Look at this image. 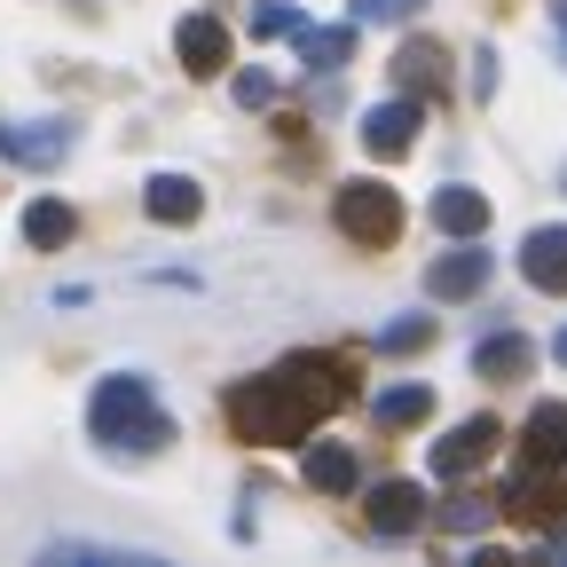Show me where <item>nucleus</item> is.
<instances>
[{
    "label": "nucleus",
    "mask_w": 567,
    "mask_h": 567,
    "mask_svg": "<svg viewBox=\"0 0 567 567\" xmlns=\"http://www.w3.org/2000/svg\"><path fill=\"white\" fill-rule=\"evenodd\" d=\"M0 158H17V166H63V158H71V126H63V118L0 126Z\"/></svg>",
    "instance_id": "nucleus-5"
},
{
    "label": "nucleus",
    "mask_w": 567,
    "mask_h": 567,
    "mask_svg": "<svg viewBox=\"0 0 567 567\" xmlns=\"http://www.w3.org/2000/svg\"><path fill=\"white\" fill-rule=\"evenodd\" d=\"M316 394L308 386H292V379H245L237 394H229V425H237V442H260V450H292V442H308L316 434Z\"/></svg>",
    "instance_id": "nucleus-1"
},
{
    "label": "nucleus",
    "mask_w": 567,
    "mask_h": 567,
    "mask_svg": "<svg viewBox=\"0 0 567 567\" xmlns=\"http://www.w3.org/2000/svg\"><path fill=\"white\" fill-rule=\"evenodd\" d=\"M371 528L379 536H417L425 528V488L417 481H379L371 488Z\"/></svg>",
    "instance_id": "nucleus-7"
},
{
    "label": "nucleus",
    "mask_w": 567,
    "mask_h": 567,
    "mask_svg": "<svg viewBox=\"0 0 567 567\" xmlns=\"http://www.w3.org/2000/svg\"><path fill=\"white\" fill-rule=\"evenodd\" d=\"M425 0H354V24H410Z\"/></svg>",
    "instance_id": "nucleus-24"
},
{
    "label": "nucleus",
    "mask_w": 567,
    "mask_h": 567,
    "mask_svg": "<svg viewBox=\"0 0 567 567\" xmlns=\"http://www.w3.org/2000/svg\"><path fill=\"white\" fill-rule=\"evenodd\" d=\"M229 95H237L245 111H268V103H276V80H268V71H237V80H229Z\"/></svg>",
    "instance_id": "nucleus-25"
},
{
    "label": "nucleus",
    "mask_w": 567,
    "mask_h": 567,
    "mask_svg": "<svg viewBox=\"0 0 567 567\" xmlns=\"http://www.w3.org/2000/svg\"><path fill=\"white\" fill-rule=\"evenodd\" d=\"M371 410H379V425H425V417H434V394H425V386H386Z\"/></svg>",
    "instance_id": "nucleus-20"
},
{
    "label": "nucleus",
    "mask_w": 567,
    "mask_h": 567,
    "mask_svg": "<svg viewBox=\"0 0 567 567\" xmlns=\"http://www.w3.org/2000/svg\"><path fill=\"white\" fill-rule=\"evenodd\" d=\"M71 237H80V213H71L63 197H32V205H24V245H32V252H55V245H71Z\"/></svg>",
    "instance_id": "nucleus-13"
},
{
    "label": "nucleus",
    "mask_w": 567,
    "mask_h": 567,
    "mask_svg": "<svg viewBox=\"0 0 567 567\" xmlns=\"http://www.w3.org/2000/svg\"><path fill=\"white\" fill-rule=\"evenodd\" d=\"M142 205H151V221H166V229H189L197 213H205V189H197L189 174H151V182H142Z\"/></svg>",
    "instance_id": "nucleus-9"
},
{
    "label": "nucleus",
    "mask_w": 567,
    "mask_h": 567,
    "mask_svg": "<svg viewBox=\"0 0 567 567\" xmlns=\"http://www.w3.org/2000/svg\"><path fill=\"white\" fill-rule=\"evenodd\" d=\"M379 347H386V354H417V347H434V316H402V323H379Z\"/></svg>",
    "instance_id": "nucleus-22"
},
{
    "label": "nucleus",
    "mask_w": 567,
    "mask_h": 567,
    "mask_svg": "<svg viewBox=\"0 0 567 567\" xmlns=\"http://www.w3.org/2000/svg\"><path fill=\"white\" fill-rule=\"evenodd\" d=\"M528 363H536V347L520 331H496L473 347V379H528Z\"/></svg>",
    "instance_id": "nucleus-14"
},
{
    "label": "nucleus",
    "mask_w": 567,
    "mask_h": 567,
    "mask_svg": "<svg viewBox=\"0 0 567 567\" xmlns=\"http://www.w3.org/2000/svg\"><path fill=\"white\" fill-rule=\"evenodd\" d=\"M434 229H450V237H481V229H488V197L465 189V182L434 189Z\"/></svg>",
    "instance_id": "nucleus-15"
},
{
    "label": "nucleus",
    "mask_w": 567,
    "mask_h": 567,
    "mask_svg": "<svg viewBox=\"0 0 567 567\" xmlns=\"http://www.w3.org/2000/svg\"><path fill=\"white\" fill-rule=\"evenodd\" d=\"M331 221H339L347 245H394L402 197H394L386 182H339V189H331Z\"/></svg>",
    "instance_id": "nucleus-3"
},
{
    "label": "nucleus",
    "mask_w": 567,
    "mask_h": 567,
    "mask_svg": "<svg viewBox=\"0 0 567 567\" xmlns=\"http://www.w3.org/2000/svg\"><path fill=\"white\" fill-rule=\"evenodd\" d=\"M551 551H559V559H567V528H551Z\"/></svg>",
    "instance_id": "nucleus-28"
},
{
    "label": "nucleus",
    "mask_w": 567,
    "mask_h": 567,
    "mask_svg": "<svg viewBox=\"0 0 567 567\" xmlns=\"http://www.w3.org/2000/svg\"><path fill=\"white\" fill-rule=\"evenodd\" d=\"M473 95H496V48L473 55Z\"/></svg>",
    "instance_id": "nucleus-26"
},
{
    "label": "nucleus",
    "mask_w": 567,
    "mask_h": 567,
    "mask_svg": "<svg viewBox=\"0 0 567 567\" xmlns=\"http://www.w3.org/2000/svg\"><path fill=\"white\" fill-rule=\"evenodd\" d=\"M488 268H496V260H488L481 245H465V252H442L434 268H425V292H434V300H473L481 284H488Z\"/></svg>",
    "instance_id": "nucleus-8"
},
{
    "label": "nucleus",
    "mask_w": 567,
    "mask_h": 567,
    "mask_svg": "<svg viewBox=\"0 0 567 567\" xmlns=\"http://www.w3.org/2000/svg\"><path fill=\"white\" fill-rule=\"evenodd\" d=\"M174 55L197 71V80H213V71L229 63V32L213 24V17H182V24H174Z\"/></svg>",
    "instance_id": "nucleus-11"
},
{
    "label": "nucleus",
    "mask_w": 567,
    "mask_h": 567,
    "mask_svg": "<svg viewBox=\"0 0 567 567\" xmlns=\"http://www.w3.org/2000/svg\"><path fill=\"white\" fill-rule=\"evenodd\" d=\"M520 276L536 284V292H559V300H567V221L520 237Z\"/></svg>",
    "instance_id": "nucleus-6"
},
{
    "label": "nucleus",
    "mask_w": 567,
    "mask_h": 567,
    "mask_svg": "<svg viewBox=\"0 0 567 567\" xmlns=\"http://www.w3.org/2000/svg\"><path fill=\"white\" fill-rule=\"evenodd\" d=\"M300 473H308V488L339 496V488H354V450H339V442H316V450L300 457Z\"/></svg>",
    "instance_id": "nucleus-17"
},
{
    "label": "nucleus",
    "mask_w": 567,
    "mask_h": 567,
    "mask_svg": "<svg viewBox=\"0 0 567 567\" xmlns=\"http://www.w3.org/2000/svg\"><path fill=\"white\" fill-rule=\"evenodd\" d=\"M488 520H496V505H488V496H473V488H457L450 505H442V528H450V536H481Z\"/></svg>",
    "instance_id": "nucleus-21"
},
{
    "label": "nucleus",
    "mask_w": 567,
    "mask_h": 567,
    "mask_svg": "<svg viewBox=\"0 0 567 567\" xmlns=\"http://www.w3.org/2000/svg\"><path fill=\"white\" fill-rule=\"evenodd\" d=\"M394 80H402V95L425 103V95L450 87V55H442L434 40H402V48H394Z\"/></svg>",
    "instance_id": "nucleus-10"
},
{
    "label": "nucleus",
    "mask_w": 567,
    "mask_h": 567,
    "mask_svg": "<svg viewBox=\"0 0 567 567\" xmlns=\"http://www.w3.org/2000/svg\"><path fill=\"white\" fill-rule=\"evenodd\" d=\"M410 142H417V95H386V103L363 111V151L371 158H402Z\"/></svg>",
    "instance_id": "nucleus-4"
},
{
    "label": "nucleus",
    "mask_w": 567,
    "mask_h": 567,
    "mask_svg": "<svg viewBox=\"0 0 567 567\" xmlns=\"http://www.w3.org/2000/svg\"><path fill=\"white\" fill-rule=\"evenodd\" d=\"M284 379H292V386H308L316 402H339V394H347L339 363H323V354H292V363H284Z\"/></svg>",
    "instance_id": "nucleus-19"
},
{
    "label": "nucleus",
    "mask_w": 567,
    "mask_h": 567,
    "mask_svg": "<svg viewBox=\"0 0 567 567\" xmlns=\"http://www.w3.org/2000/svg\"><path fill=\"white\" fill-rule=\"evenodd\" d=\"M520 442H528V457H551V465H567V402H536Z\"/></svg>",
    "instance_id": "nucleus-16"
},
{
    "label": "nucleus",
    "mask_w": 567,
    "mask_h": 567,
    "mask_svg": "<svg viewBox=\"0 0 567 567\" xmlns=\"http://www.w3.org/2000/svg\"><path fill=\"white\" fill-rule=\"evenodd\" d=\"M300 55H308V71H339L354 55V24H331V32H308L300 24Z\"/></svg>",
    "instance_id": "nucleus-18"
},
{
    "label": "nucleus",
    "mask_w": 567,
    "mask_h": 567,
    "mask_svg": "<svg viewBox=\"0 0 567 567\" xmlns=\"http://www.w3.org/2000/svg\"><path fill=\"white\" fill-rule=\"evenodd\" d=\"M488 450H496V417H465L450 442H434V473H442V481H457V473H473Z\"/></svg>",
    "instance_id": "nucleus-12"
},
{
    "label": "nucleus",
    "mask_w": 567,
    "mask_h": 567,
    "mask_svg": "<svg viewBox=\"0 0 567 567\" xmlns=\"http://www.w3.org/2000/svg\"><path fill=\"white\" fill-rule=\"evenodd\" d=\"M551 354H559V363H567V323H559V339H551Z\"/></svg>",
    "instance_id": "nucleus-27"
},
{
    "label": "nucleus",
    "mask_w": 567,
    "mask_h": 567,
    "mask_svg": "<svg viewBox=\"0 0 567 567\" xmlns=\"http://www.w3.org/2000/svg\"><path fill=\"white\" fill-rule=\"evenodd\" d=\"M559 55H567V9H559Z\"/></svg>",
    "instance_id": "nucleus-29"
},
{
    "label": "nucleus",
    "mask_w": 567,
    "mask_h": 567,
    "mask_svg": "<svg viewBox=\"0 0 567 567\" xmlns=\"http://www.w3.org/2000/svg\"><path fill=\"white\" fill-rule=\"evenodd\" d=\"M87 434L103 450H166L174 442V417H158L151 402V379H134V371H111L87 402Z\"/></svg>",
    "instance_id": "nucleus-2"
},
{
    "label": "nucleus",
    "mask_w": 567,
    "mask_h": 567,
    "mask_svg": "<svg viewBox=\"0 0 567 567\" xmlns=\"http://www.w3.org/2000/svg\"><path fill=\"white\" fill-rule=\"evenodd\" d=\"M300 24H308V17L292 9V0H260V9H252V32H260V40H300Z\"/></svg>",
    "instance_id": "nucleus-23"
}]
</instances>
